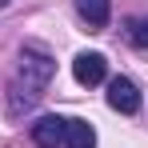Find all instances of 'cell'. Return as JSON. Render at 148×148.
I'll list each match as a JSON object with an SVG mask.
<instances>
[{
  "instance_id": "7",
  "label": "cell",
  "mask_w": 148,
  "mask_h": 148,
  "mask_svg": "<svg viewBox=\"0 0 148 148\" xmlns=\"http://www.w3.org/2000/svg\"><path fill=\"white\" fill-rule=\"evenodd\" d=\"M128 40H132L136 48H148V16H140V20H128Z\"/></svg>"
},
{
  "instance_id": "8",
  "label": "cell",
  "mask_w": 148,
  "mask_h": 148,
  "mask_svg": "<svg viewBox=\"0 0 148 148\" xmlns=\"http://www.w3.org/2000/svg\"><path fill=\"white\" fill-rule=\"evenodd\" d=\"M0 8H8V0H0Z\"/></svg>"
},
{
  "instance_id": "2",
  "label": "cell",
  "mask_w": 148,
  "mask_h": 148,
  "mask_svg": "<svg viewBox=\"0 0 148 148\" xmlns=\"http://www.w3.org/2000/svg\"><path fill=\"white\" fill-rule=\"evenodd\" d=\"M108 108H116V112H124V116L140 112V88H136L128 76L108 80Z\"/></svg>"
},
{
  "instance_id": "5",
  "label": "cell",
  "mask_w": 148,
  "mask_h": 148,
  "mask_svg": "<svg viewBox=\"0 0 148 148\" xmlns=\"http://www.w3.org/2000/svg\"><path fill=\"white\" fill-rule=\"evenodd\" d=\"M64 148H96V128L88 120H64Z\"/></svg>"
},
{
  "instance_id": "1",
  "label": "cell",
  "mask_w": 148,
  "mask_h": 148,
  "mask_svg": "<svg viewBox=\"0 0 148 148\" xmlns=\"http://www.w3.org/2000/svg\"><path fill=\"white\" fill-rule=\"evenodd\" d=\"M52 72H56V64H52L48 56H40V52H24V56H20V80L12 84V96H8L12 112L32 108V104L40 100V92L48 88Z\"/></svg>"
},
{
  "instance_id": "6",
  "label": "cell",
  "mask_w": 148,
  "mask_h": 148,
  "mask_svg": "<svg viewBox=\"0 0 148 148\" xmlns=\"http://www.w3.org/2000/svg\"><path fill=\"white\" fill-rule=\"evenodd\" d=\"M76 12L88 20L92 32H100V28L108 24V16H112V0H76Z\"/></svg>"
},
{
  "instance_id": "4",
  "label": "cell",
  "mask_w": 148,
  "mask_h": 148,
  "mask_svg": "<svg viewBox=\"0 0 148 148\" xmlns=\"http://www.w3.org/2000/svg\"><path fill=\"white\" fill-rule=\"evenodd\" d=\"M32 140H36V148H60L64 144V116H40L32 124Z\"/></svg>"
},
{
  "instance_id": "3",
  "label": "cell",
  "mask_w": 148,
  "mask_h": 148,
  "mask_svg": "<svg viewBox=\"0 0 148 148\" xmlns=\"http://www.w3.org/2000/svg\"><path fill=\"white\" fill-rule=\"evenodd\" d=\"M72 76H76V84H84V88L100 84V80L108 76V60H104V52H80V56L72 60Z\"/></svg>"
}]
</instances>
